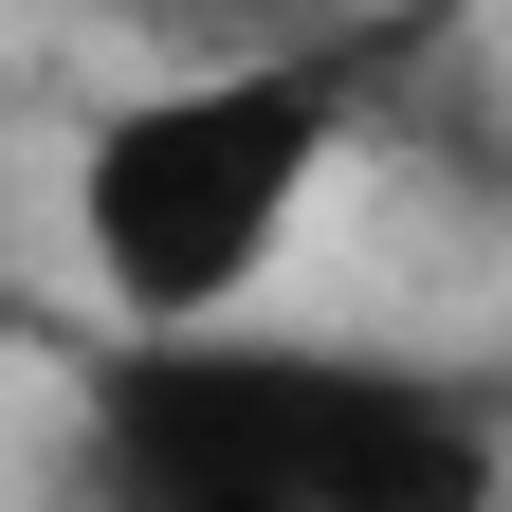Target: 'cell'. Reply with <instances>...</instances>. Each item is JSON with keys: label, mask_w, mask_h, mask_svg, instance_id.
Wrapping results in <instances>:
<instances>
[{"label": "cell", "mask_w": 512, "mask_h": 512, "mask_svg": "<svg viewBox=\"0 0 512 512\" xmlns=\"http://www.w3.org/2000/svg\"><path fill=\"white\" fill-rule=\"evenodd\" d=\"M92 476L128 512H494V421L439 366L275 348V330H183L128 348L92 403Z\"/></svg>", "instance_id": "1"}, {"label": "cell", "mask_w": 512, "mask_h": 512, "mask_svg": "<svg viewBox=\"0 0 512 512\" xmlns=\"http://www.w3.org/2000/svg\"><path fill=\"white\" fill-rule=\"evenodd\" d=\"M494 512H512V494H494Z\"/></svg>", "instance_id": "3"}, {"label": "cell", "mask_w": 512, "mask_h": 512, "mask_svg": "<svg viewBox=\"0 0 512 512\" xmlns=\"http://www.w3.org/2000/svg\"><path fill=\"white\" fill-rule=\"evenodd\" d=\"M330 110L348 92L311 74V55H220V74L128 92L74 147V256H92V293L128 311V348L238 330V293L293 256L311 183H330Z\"/></svg>", "instance_id": "2"}]
</instances>
